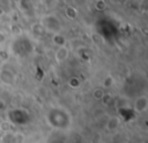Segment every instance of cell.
<instances>
[{"mask_svg": "<svg viewBox=\"0 0 148 143\" xmlns=\"http://www.w3.org/2000/svg\"><path fill=\"white\" fill-rule=\"evenodd\" d=\"M133 109L139 114L146 113L147 109H148V98H147V95H139L133 102Z\"/></svg>", "mask_w": 148, "mask_h": 143, "instance_id": "277c9868", "label": "cell"}, {"mask_svg": "<svg viewBox=\"0 0 148 143\" xmlns=\"http://www.w3.org/2000/svg\"><path fill=\"white\" fill-rule=\"evenodd\" d=\"M0 81L6 86H13L16 83V74L9 69H1L0 70Z\"/></svg>", "mask_w": 148, "mask_h": 143, "instance_id": "3957f363", "label": "cell"}, {"mask_svg": "<svg viewBox=\"0 0 148 143\" xmlns=\"http://www.w3.org/2000/svg\"><path fill=\"white\" fill-rule=\"evenodd\" d=\"M68 85L72 87V88H79L81 86V80L77 78V77H71L68 79Z\"/></svg>", "mask_w": 148, "mask_h": 143, "instance_id": "9c48e42d", "label": "cell"}, {"mask_svg": "<svg viewBox=\"0 0 148 143\" xmlns=\"http://www.w3.org/2000/svg\"><path fill=\"white\" fill-rule=\"evenodd\" d=\"M65 15H66L67 19L74 20V19L77 16V9H76L75 7H73V6H68V7H66V9H65Z\"/></svg>", "mask_w": 148, "mask_h": 143, "instance_id": "52a82bcc", "label": "cell"}, {"mask_svg": "<svg viewBox=\"0 0 148 143\" xmlns=\"http://www.w3.org/2000/svg\"><path fill=\"white\" fill-rule=\"evenodd\" d=\"M53 42H54L56 45H58V47L65 45V38L61 36V34H54V35H53Z\"/></svg>", "mask_w": 148, "mask_h": 143, "instance_id": "8fae6325", "label": "cell"}, {"mask_svg": "<svg viewBox=\"0 0 148 143\" xmlns=\"http://www.w3.org/2000/svg\"><path fill=\"white\" fill-rule=\"evenodd\" d=\"M31 30H32V33L36 35V36H38V37H40V36H43V34H45L46 31H45V29L43 28V26H42V23L39 22V23H35L32 27H31Z\"/></svg>", "mask_w": 148, "mask_h": 143, "instance_id": "ba28073f", "label": "cell"}, {"mask_svg": "<svg viewBox=\"0 0 148 143\" xmlns=\"http://www.w3.org/2000/svg\"><path fill=\"white\" fill-rule=\"evenodd\" d=\"M91 95H92V98H94L95 100H97V101H102V100L104 99L105 91H104L103 87H96V88L92 91Z\"/></svg>", "mask_w": 148, "mask_h": 143, "instance_id": "8992f818", "label": "cell"}, {"mask_svg": "<svg viewBox=\"0 0 148 143\" xmlns=\"http://www.w3.org/2000/svg\"><path fill=\"white\" fill-rule=\"evenodd\" d=\"M43 28L45 29L46 33H50L52 35L54 34H60L62 27L60 20L57 17V15H45L42 21H40Z\"/></svg>", "mask_w": 148, "mask_h": 143, "instance_id": "7a4b0ae2", "label": "cell"}, {"mask_svg": "<svg viewBox=\"0 0 148 143\" xmlns=\"http://www.w3.org/2000/svg\"><path fill=\"white\" fill-rule=\"evenodd\" d=\"M27 2H28V3H25V5H24V3H22V2H20V7H21V9H22V10H24V12H27V10L29 12V10H30V9H32V7H34L32 0H28Z\"/></svg>", "mask_w": 148, "mask_h": 143, "instance_id": "7c38bea8", "label": "cell"}, {"mask_svg": "<svg viewBox=\"0 0 148 143\" xmlns=\"http://www.w3.org/2000/svg\"><path fill=\"white\" fill-rule=\"evenodd\" d=\"M68 57H69V49H68V47H66V45L58 47L57 51L54 52V60L58 64H61L65 60H67Z\"/></svg>", "mask_w": 148, "mask_h": 143, "instance_id": "5b68a950", "label": "cell"}, {"mask_svg": "<svg viewBox=\"0 0 148 143\" xmlns=\"http://www.w3.org/2000/svg\"><path fill=\"white\" fill-rule=\"evenodd\" d=\"M45 120L50 127L58 130H67L72 126V116L64 107H53L45 114Z\"/></svg>", "mask_w": 148, "mask_h": 143, "instance_id": "6da1fadb", "label": "cell"}, {"mask_svg": "<svg viewBox=\"0 0 148 143\" xmlns=\"http://www.w3.org/2000/svg\"><path fill=\"white\" fill-rule=\"evenodd\" d=\"M119 127V120L117 117H111L108 122V128L110 130H113V129H117Z\"/></svg>", "mask_w": 148, "mask_h": 143, "instance_id": "30bf717a", "label": "cell"}, {"mask_svg": "<svg viewBox=\"0 0 148 143\" xmlns=\"http://www.w3.org/2000/svg\"><path fill=\"white\" fill-rule=\"evenodd\" d=\"M96 8L99 9V10H101V9H104V8H105V2H104L103 0H97V1H96Z\"/></svg>", "mask_w": 148, "mask_h": 143, "instance_id": "5bb4252c", "label": "cell"}, {"mask_svg": "<svg viewBox=\"0 0 148 143\" xmlns=\"http://www.w3.org/2000/svg\"><path fill=\"white\" fill-rule=\"evenodd\" d=\"M5 38H6V37H5L3 33H1V31H0V42H3V41H5Z\"/></svg>", "mask_w": 148, "mask_h": 143, "instance_id": "9a60e30c", "label": "cell"}, {"mask_svg": "<svg viewBox=\"0 0 148 143\" xmlns=\"http://www.w3.org/2000/svg\"><path fill=\"white\" fill-rule=\"evenodd\" d=\"M113 84V78L111 77V76H108L104 80H103V83H102V85H103V88H109L111 85Z\"/></svg>", "mask_w": 148, "mask_h": 143, "instance_id": "4fadbf2b", "label": "cell"}]
</instances>
